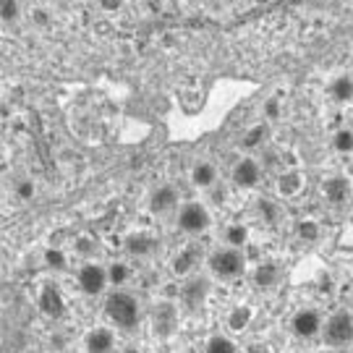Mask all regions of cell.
Here are the masks:
<instances>
[{
	"label": "cell",
	"mask_w": 353,
	"mask_h": 353,
	"mask_svg": "<svg viewBox=\"0 0 353 353\" xmlns=\"http://www.w3.org/2000/svg\"><path fill=\"white\" fill-rule=\"evenodd\" d=\"M225 246L230 249H241V246H246V241H249V228L236 223V225H228L225 228Z\"/></svg>",
	"instance_id": "19"
},
{
	"label": "cell",
	"mask_w": 353,
	"mask_h": 353,
	"mask_svg": "<svg viewBox=\"0 0 353 353\" xmlns=\"http://www.w3.org/2000/svg\"><path fill=\"white\" fill-rule=\"evenodd\" d=\"M154 249H157V241L152 239V236H147V233H131L126 239V252L131 256H147Z\"/></svg>",
	"instance_id": "15"
},
{
	"label": "cell",
	"mask_w": 353,
	"mask_h": 353,
	"mask_svg": "<svg viewBox=\"0 0 353 353\" xmlns=\"http://www.w3.org/2000/svg\"><path fill=\"white\" fill-rule=\"evenodd\" d=\"M196 262H199V249H196V246H189V249H183V252L176 256L173 272H176V275H189L191 270L196 267Z\"/></svg>",
	"instance_id": "16"
},
{
	"label": "cell",
	"mask_w": 353,
	"mask_h": 353,
	"mask_svg": "<svg viewBox=\"0 0 353 353\" xmlns=\"http://www.w3.org/2000/svg\"><path fill=\"white\" fill-rule=\"evenodd\" d=\"M249 322H252V312H249V306H236V309L228 314V327L233 330V332L246 330L249 327Z\"/></svg>",
	"instance_id": "20"
},
{
	"label": "cell",
	"mask_w": 353,
	"mask_h": 353,
	"mask_svg": "<svg viewBox=\"0 0 353 353\" xmlns=\"http://www.w3.org/2000/svg\"><path fill=\"white\" fill-rule=\"evenodd\" d=\"M45 265L50 267V270H55V272H61V270H65V265H68V259H65V252H61V249H55V246H50V249H45Z\"/></svg>",
	"instance_id": "24"
},
{
	"label": "cell",
	"mask_w": 353,
	"mask_h": 353,
	"mask_svg": "<svg viewBox=\"0 0 353 353\" xmlns=\"http://www.w3.org/2000/svg\"><path fill=\"white\" fill-rule=\"evenodd\" d=\"M262 141H265V126H256L243 137V147H246V150H254V147H259Z\"/></svg>",
	"instance_id": "28"
},
{
	"label": "cell",
	"mask_w": 353,
	"mask_h": 353,
	"mask_svg": "<svg viewBox=\"0 0 353 353\" xmlns=\"http://www.w3.org/2000/svg\"><path fill=\"white\" fill-rule=\"evenodd\" d=\"M280 280V272L275 265H270V262H265V265H259L256 270H254V283L259 285V288H275V283Z\"/></svg>",
	"instance_id": "17"
},
{
	"label": "cell",
	"mask_w": 353,
	"mask_h": 353,
	"mask_svg": "<svg viewBox=\"0 0 353 353\" xmlns=\"http://www.w3.org/2000/svg\"><path fill=\"white\" fill-rule=\"evenodd\" d=\"M16 196H19V199H32V196H34V183H32V181H21V183L16 186Z\"/></svg>",
	"instance_id": "29"
},
{
	"label": "cell",
	"mask_w": 353,
	"mask_h": 353,
	"mask_svg": "<svg viewBox=\"0 0 353 353\" xmlns=\"http://www.w3.org/2000/svg\"><path fill=\"white\" fill-rule=\"evenodd\" d=\"M330 97L338 102H351L353 100V79L351 76H338L330 84Z\"/></svg>",
	"instance_id": "18"
},
{
	"label": "cell",
	"mask_w": 353,
	"mask_h": 353,
	"mask_svg": "<svg viewBox=\"0 0 353 353\" xmlns=\"http://www.w3.org/2000/svg\"><path fill=\"white\" fill-rule=\"evenodd\" d=\"M259 210L265 212L267 220H275V217H278V210H275V204L272 202H259Z\"/></svg>",
	"instance_id": "33"
},
{
	"label": "cell",
	"mask_w": 353,
	"mask_h": 353,
	"mask_svg": "<svg viewBox=\"0 0 353 353\" xmlns=\"http://www.w3.org/2000/svg\"><path fill=\"white\" fill-rule=\"evenodd\" d=\"M265 113H267V118H278V115H280V102L278 100H267Z\"/></svg>",
	"instance_id": "34"
},
{
	"label": "cell",
	"mask_w": 353,
	"mask_h": 353,
	"mask_svg": "<svg viewBox=\"0 0 353 353\" xmlns=\"http://www.w3.org/2000/svg\"><path fill=\"white\" fill-rule=\"evenodd\" d=\"M102 312H105V316H108L118 330H137L141 322L139 301H137L131 293H126V290H113V293H108V299L102 303Z\"/></svg>",
	"instance_id": "1"
},
{
	"label": "cell",
	"mask_w": 353,
	"mask_h": 353,
	"mask_svg": "<svg viewBox=\"0 0 353 353\" xmlns=\"http://www.w3.org/2000/svg\"><path fill=\"white\" fill-rule=\"evenodd\" d=\"M39 309L48 316H52V319L63 316L65 301H63V296H61V290L55 288V285H45V290L39 293Z\"/></svg>",
	"instance_id": "11"
},
{
	"label": "cell",
	"mask_w": 353,
	"mask_h": 353,
	"mask_svg": "<svg viewBox=\"0 0 353 353\" xmlns=\"http://www.w3.org/2000/svg\"><path fill=\"white\" fill-rule=\"evenodd\" d=\"M32 19H34V24H37V26L50 24V13H48V11H42V8H37V11L32 13Z\"/></svg>",
	"instance_id": "32"
},
{
	"label": "cell",
	"mask_w": 353,
	"mask_h": 353,
	"mask_svg": "<svg viewBox=\"0 0 353 353\" xmlns=\"http://www.w3.org/2000/svg\"><path fill=\"white\" fill-rule=\"evenodd\" d=\"M332 147L341 152V154H348V152H353V131H348V128L335 131V137H332Z\"/></svg>",
	"instance_id": "25"
},
{
	"label": "cell",
	"mask_w": 353,
	"mask_h": 353,
	"mask_svg": "<svg viewBox=\"0 0 353 353\" xmlns=\"http://www.w3.org/2000/svg\"><path fill=\"white\" fill-rule=\"evenodd\" d=\"M178 207V191L173 186H160L152 191L150 196V212L152 214H168Z\"/></svg>",
	"instance_id": "10"
},
{
	"label": "cell",
	"mask_w": 353,
	"mask_h": 353,
	"mask_svg": "<svg viewBox=\"0 0 353 353\" xmlns=\"http://www.w3.org/2000/svg\"><path fill=\"white\" fill-rule=\"evenodd\" d=\"M296 233H299V239H303V241H316L319 239V225L312 223V220H303V223L296 225Z\"/></svg>",
	"instance_id": "26"
},
{
	"label": "cell",
	"mask_w": 353,
	"mask_h": 353,
	"mask_svg": "<svg viewBox=\"0 0 353 353\" xmlns=\"http://www.w3.org/2000/svg\"><path fill=\"white\" fill-rule=\"evenodd\" d=\"M152 325H154V332L160 335V338H168V335H173L178 327V312L176 306L170 301H163L154 306V312H152Z\"/></svg>",
	"instance_id": "7"
},
{
	"label": "cell",
	"mask_w": 353,
	"mask_h": 353,
	"mask_svg": "<svg viewBox=\"0 0 353 353\" xmlns=\"http://www.w3.org/2000/svg\"><path fill=\"white\" fill-rule=\"evenodd\" d=\"M325 196H327L330 204H343L348 196H351V183H348V178L343 176H332L325 183Z\"/></svg>",
	"instance_id": "13"
},
{
	"label": "cell",
	"mask_w": 353,
	"mask_h": 353,
	"mask_svg": "<svg viewBox=\"0 0 353 353\" xmlns=\"http://www.w3.org/2000/svg\"><path fill=\"white\" fill-rule=\"evenodd\" d=\"M0 16H3V21H16L19 19V0H3L0 3Z\"/></svg>",
	"instance_id": "27"
},
{
	"label": "cell",
	"mask_w": 353,
	"mask_h": 353,
	"mask_svg": "<svg viewBox=\"0 0 353 353\" xmlns=\"http://www.w3.org/2000/svg\"><path fill=\"white\" fill-rule=\"evenodd\" d=\"M233 181L241 189H254L259 181H262V165L256 163L254 157H243L233 168Z\"/></svg>",
	"instance_id": "8"
},
{
	"label": "cell",
	"mask_w": 353,
	"mask_h": 353,
	"mask_svg": "<svg viewBox=\"0 0 353 353\" xmlns=\"http://www.w3.org/2000/svg\"><path fill=\"white\" fill-rule=\"evenodd\" d=\"M108 280H110V285H115V288L126 285L128 280H131V267L126 262H113V265L108 267Z\"/></svg>",
	"instance_id": "21"
},
{
	"label": "cell",
	"mask_w": 353,
	"mask_h": 353,
	"mask_svg": "<svg viewBox=\"0 0 353 353\" xmlns=\"http://www.w3.org/2000/svg\"><path fill=\"white\" fill-rule=\"evenodd\" d=\"M278 189L283 196H293L296 191L301 189V173H296V170H290V173H283L278 181Z\"/></svg>",
	"instance_id": "22"
},
{
	"label": "cell",
	"mask_w": 353,
	"mask_h": 353,
	"mask_svg": "<svg viewBox=\"0 0 353 353\" xmlns=\"http://www.w3.org/2000/svg\"><path fill=\"white\" fill-rule=\"evenodd\" d=\"M115 335L110 327H94L87 335V353H113Z\"/></svg>",
	"instance_id": "12"
},
{
	"label": "cell",
	"mask_w": 353,
	"mask_h": 353,
	"mask_svg": "<svg viewBox=\"0 0 353 353\" xmlns=\"http://www.w3.org/2000/svg\"><path fill=\"white\" fill-rule=\"evenodd\" d=\"M210 296V283L204 278H189L186 285L181 288V301L186 309H199Z\"/></svg>",
	"instance_id": "9"
},
{
	"label": "cell",
	"mask_w": 353,
	"mask_h": 353,
	"mask_svg": "<svg viewBox=\"0 0 353 353\" xmlns=\"http://www.w3.org/2000/svg\"><path fill=\"white\" fill-rule=\"evenodd\" d=\"M191 181H194V186L210 191L212 186H217V168L212 163H196L191 170Z\"/></svg>",
	"instance_id": "14"
},
{
	"label": "cell",
	"mask_w": 353,
	"mask_h": 353,
	"mask_svg": "<svg viewBox=\"0 0 353 353\" xmlns=\"http://www.w3.org/2000/svg\"><path fill=\"white\" fill-rule=\"evenodd\" d=\"M210 225V212L207 207L199 202H189L178 210V228L186 233V236H199Z\"/></svg>",
	"instance_id": "4"
},
{
	"label": "cell",
	"mask_w": 353,
	"mask_h": 353,
	"mask_svg": "<svg viewBox=\"0 0 353 353\" xmlns=\"http://www.w3.org/2000/svg\"><path fill=\"white\" fill-rule=\"evenodd\" d=\"M345 3H351V0H345Z\"/></svg>",
	"instance_id": "37"
},
{
	"label": "cell",
	"mask_w": 353,
	"mask_h": 353,
	"mask_svg": "<svg viewBox=\"0 0 353 353\" xmlns=\"http://www.w3.org/2000/svg\"><path fill=\"white\" fill-rule=\"evenodd\" d=\"M322 330H325V322H322V316L316 314L314 309H301V312H296L293 319H290V332L296 338H303V341L319 335Z\"/></svg>",
	"instance_id": "5"
},
{
	"label": "cell",
	"mask_w": 353,
	"mask_h": 353,
	"mask_svg": "<svg viewBox=\"0 0 353 353\" xmlns=\"http://www.w3.org/2000/svg\"><path fill=\"white\" fill-rule=\"evenodd\" d=\"M210 270H212L214 278L220 280H233V278H241L243 275V270H246V256L241 254V249H220V252H214L210 256Z\"/></svg>",
	"instance_id": "2"
},
{
	"label": "cell",
	"mask_w": 353,
	"mask_h": 353,
	"mask_svg": "<svg viewBox=\"0 0 353 353\" xmlns=\"http://www.w3.org/2000/svg\"><path fill=\"white\" fill-rule=\"evenodd\" d=\"M210 199H212V204H223L225 202V189L223 186H212L210 189Z\"/></svg>",
	"instance_id": "31"
},
{
	"label": "cell",
	"mask_w": 353,
	"mask_h": 353,
	"mask_svg": "<svg viewBox=\"0 0 353 353\" xmlns=\"http://www.w3.org/2000/svg\"><path fill=\"white\" fill-rule=\"evenodd\" d=\"M322 338L332 348H345L353 343V316L348 312H338L325 322Z\"/></svg>",
	"instance_id": "3"
},
{
	"label": "cell",
	"mask_w": 353,
	"mask_h": 353,
	"mask_svg": "<svg viewBox=\"0 0 353 353\" xmlns=\"http://www.w3.org/2000/svg\"><path fill=\"white\" fill-rule=\"evenodd\" d=\"M76 249H79V254H94L97 252V249H94V241L92 239H79Z\"/></svg>",
	"instance_id": "30"
},
{
	"label": "cell",
	"mask_w": 353,
	"mask_h": 353,
	"mask_svg": "<svg viewBox=\"0 0 353 353\" xmlns=\"http://www.w3.org/2000/svg\"><path fill=\"white\" fill-rule=\"evenodd\" d=\"M204 353H239L236 348V343L223 338V335H217V338H210L207 345H204Z\"/></svg>",
	"instance_id": "23"
},
{
	"label": "cell",
	"mask_w": 353,
	"mask_h": 353,
	"mask_svg": "<svg viewBox=\"0 0 353 353\" xmlns=\"http://www.w3.org/2000/svg\"><path fill=\"white\" fill-rule=\"evenodd\" d=\"M121 353H141V351L137 348V345H126V348H123Z\"/></svg>",
	"instance_id": "36"
},
{
	"label": "cell",
	"mask_w": 353,
	"mask_h": 353,
	"mask_svg": "<svg viewBox=\"0 0 353 353\" xmlns=\"http://www.w3.org/2000/svg\"><path fill=\"white\" fill-rule=\"evenodd\" d=\"M100 6L105 11H118V6H121V0H100Z\"/></svg>",
	"instance_id": "35"
},
{
	"label": "cell",
	"mask_w": 353,
	"mask_h": 353,
	"mask_svg": "<svg viewBox=\"0 0 353 353\" xmlns=\"http://www.w3.org/2000/svg\"><path fill=\"white\" fill-rule=\"evenodd\" d=\"M76 280H79V288L84 290L87 296H100L102 290H105V285L110 283L108 280V270L100 265H92V262L79 270Z\"/></svg>",
	"instance_id": "6"
}]
</instances>
